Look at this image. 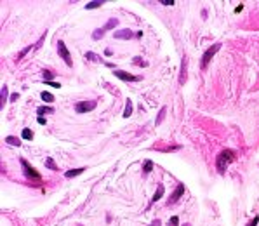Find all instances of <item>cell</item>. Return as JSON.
Segmentation results:
<instances>
[{
	"mask_svg": "<svg viewBox=\"0 0 259 226\" xmlns=\"http://www.w3.org/2000/svg\"><path fill=\"white\" fill-rule=\"evenodd\" d=\"M235 157H237V153L233 150H223L219 151V155L216 157V169H218L219 174H224L226 172V167L229 165V164L235 160Z\"/></svg>",
	"mask_w": 259,
	"mask_h": 226,
	"instance_id": "obj_1",
	"label": "cell"
},
{
	"mask_svg": "<svg viewBox=\"0 0 259 226\" xmlns=\"http://www.w3.org/2000/svg\"><path fill=\"white\" fill-rule=\"evenodd\" d=\"M221 49V44H214L212 47H209V49L203 52V56H202V68H207V64L210 63V59L216 56V52Z\"/></svg>",
	"mask_w": 259,
	"mask_h": 226,
	"instance_id": "obj_2",
	"label": "cell"
},
{
	"mask_svg": "<svg viewBox=\"0 0 259 226\" xmlns=\"http://www.w3.org/2000/svg\"><path fill=\"white\" fill-rule=\"evenodd\" d=\"M57 52H59V56L63 57V61L66 63V66H73L72 56H70V52H68V49H66V45H64L63 40L57 42Z\"/></svg>",
	"mask_w": 259,
	"mask_h": 226,
	"instance_id": "obj_3",
	"label": "cell"
},
{
	"mask_svg": "<svg viewBox=\"0 0 259 226\" xmlns=\"http://www.w3.org/2000/svg\"><path fill=\"white\" fill-rule=\"evenodd\" d=\"M113 75H115L116 78H120V80H125V82H139V80L143 78L141 75H131V73L124 72V70H115Z\"/></svg>",
	"mask_w": 259,
	"mask_h": 226,
	"instance_id": "obj_4",
	"label": "cell"
},
{
	"mask_svg": "<svg viewBox=\"0 0 259 226\" xmlns=\"http://www.w3.org/2000/svg\"><path fill=\"white\" fill-rule=\"evenodd\" d=\"M96 106H98V101H80L75 105V111L77 113H87V111H92Z\"/></svg>",
	"mask_w": 259,
	"mask_h": 226,
	"instance_id": "obj_5",
	"label": "cell"
},
{
	"mask_svg": "<svg viewBox=\"0 0 259 226\" xmlns=\"http://www.w3.org/2000/svg\"><path fill=\"white\" fill-rule=\"evenodd\" d=\"M21 167H23V172H24V176H26V177H31V179H40V174L37 172V169H33V167H31L30 164L24 160V158H21Z\"/></svg>",
	"mask_w": 259,
	"mask_h": 226,
	"instance_id": "obj_6",
	"label": "cell"
},
{
	"mask_svg": "<svg viewBox=\"0 0 259 226\" xmlns=\"http://www.w3.org/2000/svg\"><path fill=\"white\" fill-rule=\"evenodd\" d=\"M183 193H184V185H177V186H176V190L172 191V195H170V198L167 200V203H169V205L176 203L177 200L181 198V195H183Z\"/></svg>",
	"mask_w": 259,
	"mask_h": 226,
	"instance_id": "obj_7",
	"label": "cell"
},
{
	"mask_svg": "<svg viewBox=\"0 0 259 226\" xmlns=\"http://www.w3.org/2000/svg\"><path fill=\"white\" fill-rule=\"evenodd\" d=\"M132 37H136V35H132V31H131V30L113 31V38H118V40H131Z\"/></svg>",
	"mask_w": 259,
	"mask_h": 226,
	"instance_id": "obj_8",
	"label": "cell"
},
{
	"mask_svg": "<svg viewBox=\"0 0 259 226\" xmlns=\"http://www.w3.org/2000/svg\"><path fill=\"white\" fill-rule=\"evenodd\" d=\"M186 68H188V59L183 57V63H181V75H179V85H184V82H186Z\"/></svg>",
	"mask_w": 259,
	"mask_h": 226,
	"instance_id": "obj_9",
	"label": "cell"
},
{
	"mask_svg": "<svg viewBox=\"0 0 259 226\" xmlns=\"http://www.w3.org/2000/svg\"><path fill=\"white\" fill-rule=\"evenodd\" d=\"M164 193H165V188H164V186L162 185H158V188H157V191H155V195H153V198H151V202H150V207L151 205H153L155 202H157V200H160L162 196H164Z\"/></svg>",
	"mask_w": 259,
	"mask_h": 226,
	"instance_id": "obj_10",
	"label": "cell"
},
{
	"mask_svg": "<svg viewBox=\"0 0 259 226\" xmlns=\"http://www.w3.org/2000/svg\"><path fill=\"white\" fill-rule=\"evenodd\" d=\"M52 113H54V108H51V106H38L37 108L38 117H42V115H52Z\"/></svg>",
	"mask_w": 259,
	"mask_h": 226,
	"instance_id": "obj_11",
	"label": "cell"
},
{
	"mask_svg": "<svg viewBox=\"0 0 259 226\" xmlns=\"http://www.w3.org/2000/svg\"><path fill=\"white\" fill-rule=\"evenodd\" d=\"M7 85H2V92H0V108H4V105L7 103Z\"/></svg>",
	"mask_w": 259,
	"mask_h": 226,
	"instance_id": "obj_12",
	"label": "cell"
},
{
	"mask_svg": "<svg viewBox=\"0 0 259 226\" xmlns=\"http://www.w3.org/2000/svg\"><path fill=\"white\" fill-rule=\"evenodd\" d=\"M5 143L12 144V146H21V139H19V137H14V136H7V137H5Z\"/></svg>",
	"mask_w": 259,
	"mask_h": 226,
	"instance_id": "obj_13",
	"label": "cell"
},
{
	"mask_svg": "<svg viewBox=\"0 0 259 226\" xmlns=\"http://www.w3.org/2000/svg\"><path fill=\"white\" fill-rule=\"evenodd\" d=\"M84 170H85L84 167H80V169H72V170H68V172H64V176L66 177H75V176H80Z\"/></svg>",
	"mask_w": 259,
	"mask_h": 226,
	"instance_id": "obj_14",
	"label": "cell"
},
{
	"mask_svg": "<svg viewBox=\"0 0 259 226\" xmlns=\"http://www.w3.org/2000/svg\"><path fill=\"white\" fill-rule=\"evenodd\" d=\"M21 136H23V139H26V141H31L33 139V131L31 129H23V132H21Z\"/></svg>",
	"mask_w": 259,
	"mask_h": 226,
	"instance_id": "obj_15",
	"label": "cell"
},
{
	"mask_svg": "<svg viewBox=\"0 0 259 226\" xmlns=\"http://www.w3.org/2000/svg\"><path fill=\"white\" fill-rule=\"evenodd\" d=\"M131 113H132V101H131V99H127V103H125V110H124V117L129 118V117H131Z\"/></svg>",
	"mask_w": 259,
	"mask_h": 226,
	"instance_id": "obj_16",
	"label": "cell"
},
{
	"mask_svg": "<svg viewBox=\"0 0 259 226\" xmlns=\"http://www.w3.org/2000/svg\"><path fill=\"white\" fill-rule=\"evenodd\" d=\"M165 111H167V108H165V106H162L160 111H158L157 120H155V124H157V125H160V124H162V120H164V117H165Z\"/></svg>",
	"mask_w": 259,
	"mask_h": 226,
	"instance_id": "obj_17",
	"label": "cell"
},
{
	"mask_svg": "<svg viewBox=\"0 0 259 226\" xmlns=\"http://www.w3.org/2000/svg\"><path fill=\"white\" fill-rule=\"evenodd\" d=\"M40 98L44 99L45 103H52V101H54V96L51 94V92H47V90H44V92H42V94H40Z\"/></svg>",
	"mask_w": 259,
	"mask_h": 226,
	"instance_id": "obj_18",
	"label": "cell"
},
{
	"mask_svg": "<svg viewBox=\"0 0 259 226\" xmlns=\"http://www.w3.org/2000/svg\"><path fill=\"white\" fill-rule=\"evenodd\" d=\"M103 2L101 0H94V2H87V5H85V9L87 11H90V9H96V7H99Z\"/></svg>",
	"mask_w": 259,
	"mask_h": 226,
	"instance_id": "obj_19",
	"label": "cell"
},
{
	"mask_svg": "<svg viewBox=\"0 0 259 226\" xmlns=\"http://www.w3.org/2000/svg\"><path fill=\"white\" fill-rule=\"evenodd\" d=\"M42 75H44V82H52V72H51V70H44V72H42Z\"/></svg>",
	"mask_w": 259,
	"mask_h": 226,
	"instance_id": "obj_20",
	"label": "cell"
},
{
	"mask_svg": "<svg viewBox=\"0 0 259 226\" xmlns=\"http://www.w3.org/2000/svg\"><path fill=\"white\" fill-rule=\"evenodd\" d=\"M151 169H153V162H151V160H146V162H144V165H143V174L151 172Z\"/></svg>",
	"mask_w": 259,
	"mask_h": 226,
	"instance_id": "obj_21",
	"label": "cell"
},
{
	"mask_svg": "<svg viewBox=\"0 0 259 226\" xmlns=\"http://www.w3.org/2000/svg\"><path fill=\"white\" fill-rule=\"evenodd\" d=\"M132 63L136 64V66H148V63L143 59V57H139V56H136L134 59H132Z\"/></svg>",
	"mask_w": 259,
	"mask_h": 226,
	"instance_id": "obj_22",
	"label": "cell"
},
{
	"mask_svg": "<svg viewBox=\"0 0 259 226\" xmlns=\"http://www.w3.org/2000/svg\"><path fill=\"white\" fill-rule=\"evenodd\" d=\"M116 24H118V19H110V21L105 24V31H106V30H111V28H115Z\"/></svg>",
	"mask_w": 259,
	"mask_h": 226,
	"instance_id": "obj_23",
	"label": "cell"
},
{
	"mask_svg": "<svg viewBox=\"0 0 259 226\" xmlns=\"http://www.w3.org/2000/svg\"><path fill=\"white\" fill-rule=\"evenodd\" d=\"M103 35H105V28H101V30H94L92 38H94V40H99V38H103Z\"/></svg>",
	"mask_w": 259,
	"mask_h": 226,
	"instance_id": "obj_24",
	"label": "cell"
},
{
	"mask_svg": "<svg viewBox=\"0 0 259 226\" xmlns=\"http://www.w3.org/2000/svg\"><path fill=\"white\" fill-rule=\"evenodd\" d=\"M85 59H90V61H96V63H99V56H96V54H92V52H87L85 54Z\"/></svg>",
	"mask_w": 259,
	"mask_h": 226,
	"instance_id": "obj_25",
	"label": "cell"
},
{
	"mask_svg": "<svg viewBox=\"0 0 259 226\" xmlns=\"http://www.w3.org/2000/svg\"><path fill=\"white\" fill-rule=\"evenodd\" d=\"M45 165L49 167V169H52V170H56L57 167H56V164H54V160L52 158H47V160H45Z\"/></svg>",
	"mask_w": 259,
	"mask_h": 226,
	"instance_id": "obj_26",
	"label": "cell"
},
{
	"mask_svg": "<svg viewBox=\"0 0 259 226\" xmlns=\"http://www.w3.org/2000/svg\"><path fill=\"white\" fill-rule=\"evenodd\" d=\"M177 224H179V218H177V216H172L170 221H169V226H177Z\"/></svg>",
	"mask_w": 259,
	"mask_h": 226,
	"instance_id": "obj_27",
	"label": "cell"
},
{
	"mask_svg": "<svg viewBox=\"0 0 259 226\" xmlns=\"http://www.w3.org/2000/svg\"><path fill=\"white\" fill-rule=\"evenodd\" d=\"M257 223H259V216H254V219H251L247 223V226H257Z\"/></svg>",
	"mask_w": 259,
	"mask_h": 226,
	"instance_id": "obj_28",
	"label": "cell"
},
{
	"mask_svg": "<svg viewBox=\"0 0 259 226\" xmlns=\"http://www.w3.org/2000/svg\"><path fill=\"white\" fill-rule=\"evenodd\" d=\"M162 5H174L172 0H162Z\"/></svg>",
	"mask_w": 259,
	"mask_h": 226,
	"instance_id": "obj_29",
	"label": "cell"
},
{
	"mask_svg": "<svg viewBox=\"0 0 259 226\" xmlns=\"http://www.w3.org/2000/svg\"><path fill=\"white\" fill-rule=\"evenodd\" d=\"M37 122H38L40 125H45V118H44V117H38V118H37Z\"/></svg>",
	"mask_w": 259,
	"mask_h": 226,
	"instance_id": "obj_30",
	"label": "cell"
},
{
	"mask_svg": "<svg viewBox=\"0 0 259 226\" xmlns=\"http://www.w3.org/2000/svg\"><path fill=\"white\" fill-rule=\"evenodd\" d=\"M242 9H244V5H238V7H235V12H242Z\"/></svg>",
	"mask_w": 259,
	"mask_h": 226,
	"instance_id": "obj_31",
	"label": "cell"
},
{
	"mask_svg": "<svg viewBox=\"0 0 259 226\" xmlns=\"http://www.w3.org/2000/svg\"><path fill=\"white\" fill-rule=\"evenodd\" d=\"M105 54H106V56H111L113 51H111V49H106V51H105Z\"/></svg>",
	"mask_w": 259,
	"mask_h": 226,
	"instance_id": "obj_32",
	"label": "cell"
},
{
	"mask_svg": "<svg viewBox=\"0 0 259 226\" xmlns=\"http://www.w3.org/2000/svg\"><path fill=\"white\" fill-rule=\"evenodd\" d=\"M18 98H19V94H12V96H11V101H16Z\"/></svg>",
	"mask_w": 259,
	"mask_h": 226,
	"instance_id": "obj_33",
	"label": "cell"
},
{
	"mask_svg": "<svg viewBox=\"0 0 259 226\" xmlns=\"http://www.w3.org/2000/svg\"><path fill=\"white\" fill-rule=\"evenodd\" d=\"M183 226H190V224H183Z\"/></svg>",
	"mask_w": 259,
	"mask_h": 226,
	"instance_id": "obj_34",
	"label": "cell"
}]
</instances>
